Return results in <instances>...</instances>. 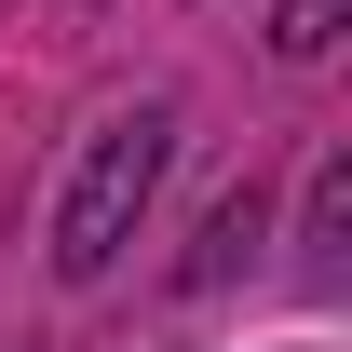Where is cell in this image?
Returning <instances> with one entry per match:
<instances>
[{"label": "cell", "instance_id": "1", "mask_svg": "<svg viewBox=\"0 0 352 352\" xmlns=\"http://www.w3.org/2000/svg\"><path fill=\"white\" fill-rule=\"evenodd\" d=\"M163 163H176V109L163 95H135V109H109V122L82 135V163H68V190H54V285H109V271H122Z\"/></svg>", "mask_w": 352, "mask_h": 352}, {"label": "cell", "instance_id": "2", "mask_svg": "<svg viewBox=\"0 0 352 352\" xmlns=\"http://www.w3.org/2000/svg\"><path fill=\"white\" fill-rule=\"evenodd\" d=\"M339 14L352 0H285V14H271V54H285V68H325V54H339Z\"/></svg>", "mask_w": 352, "mask_h": 352}, {"label": "cell", "instance_id": "3", "mask_svg": "<svg viewBox=\"0 0 352 352\" xmlns=\"http://www.w3.org/2000/svg\"><path fill=\"white\" fill-rule=\"evenodd\" d=\"M244 230H258V190H230L217 217H204V244H190V285H217V271L244 258Z\"/></svg>", "mask_w": 352, "mask_h": 352}]
</instances>
